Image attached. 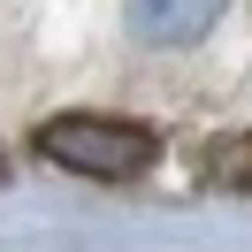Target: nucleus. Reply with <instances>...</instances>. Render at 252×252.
Segmentation results:
<instances>
[{
  "label": "nucleus",
  "mask_w": 252,
  "mask_h": 252,
  "mask_svg": "<svg viewBox=\"0 0 252 252\" xmlns=\"http://www.w3.org/2000/svg\"><path fill=\"white\" fill-rule=\"evenodd\" d=\"M206 184H229V191L252 199V130H221L206 145Z\"/></svg>",
  "instance_id": "obj_3"
},
{
  "label": "nucleus",
  "mask_w": 252,
  "mask_h": 252,
  "mask_svg": "<svg viewBox=\"0 0 252 252\" xmlns=\"http://www.w3.org/2000/svg\"><path fill=\"white\" fill-rule=\"evenodd\" d=\"M0 176H8V160H0Z\"/></svg>",
  "instance_id": "obj_4"
},
{
  "label": "nucleus",
  "mask_w": 252,
  "mask_h": 252,
  "mask_svg": "<svg viewBox=\"0 0 252 252\" xmlns=\"http://www.w3.org/2000/svg\"><path fill=\"white\" fill-rule=\"evenodd\" d=\"M38 160H54V168L69 176H99V184H130V176H145L160 160V138L145 123H130V115H46V123L31 130Z\"/></svg>",
  "instance_id": "obj_1"
},
{
  "label": "nucleus",
  "mask_w": 252,
  "mask_h": 252,
  "mask_svg": "<svg viewBox=\"0 0 252 252\" xmlns=\"http://www.w3.org/2000/svg\"><path fill=\"white\" fill-rule=\"evenodd\" d=\"M221 16L229 0H123V31L138 46H199Z\"/></svg>",
  "instance_id": "obj_2"
}]
</instances>
